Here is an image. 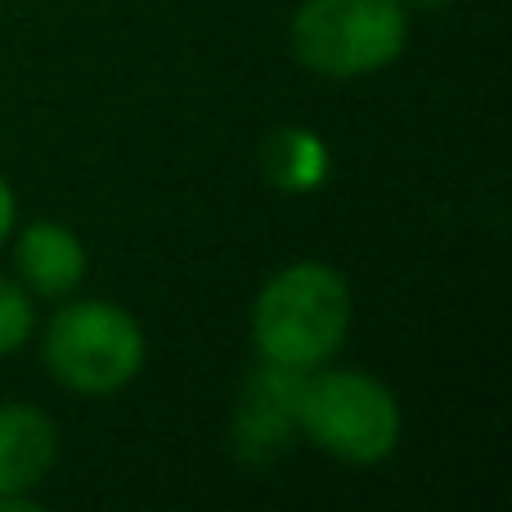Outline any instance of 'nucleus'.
I'll return each instance as SVG.
<instances>
[{"instance_id": "obj_5", "label": "nucleus", "mask_w": 512, "mask_h": 512, "mask_svg": "<svg viewBox=\"0 0 512 512\" xmlns=\"http://www.w3.org/2000/svg\"><path fill=\"white\" fill-rule=\"evenodd\" d=\"M86 243L63 221H32L14 230V270L32 297L63 301L86 279Z\"/></svg>"}, {"instance_id": "obj_9", "label": "nucleus", "mask_w": 512, "mask_h": 512, "mask_svg": "<svg viewBox=\"0 0 512 512\" xmlns=\"http://www.w3.org/2000/svg\"><path fill=\"white\" fill-rule=\"evenodd\" d=\"M14 230H18V198H14V189H9V180L0 176V252L9 248Z\"/></svg>"}, {"instance_id": "obj_3", "label": "nucleus", "mask_w": 512, "mask_h": 512, "mask_svg": "<svg viewBox=\"0 0 512 512\" xmlns=\"http://www.w3.org/2000/svg\"><path fill=\"white\" fill-rule=\"evenodd\" d=\"M149 337L126 306L104 297H63L41 333V364L72 396H117L140 378Z\"/></svg>"}, {"instance_id": "obj_4", "label": "nucleus", "mask_w": 512, "mask_h": 512, "mask_svg": "<svg viewBox=\"0 0 512 512\" xmlns=\"http://www.w3.org/2000/svg\"><path fill=\"white\" fill-rule=\"evenodd\" d=\"M409 45L405 0H301L288 50L324 81H355L391 68Z\"/></svg>"}, {"instance_id": "obj_8", "label": "nucleus", "mask_w": 512, "mask_h": 512, "mask_svg": "<svg viewBox=\"0 0 512 512\" xmlns=\"http://www.w3.org/2000/svg\"><path fill=\"white\" fill-rule=\"evenodd\" d=\"M32 333H36V297L18 279L0 274V360L23 351Z\"/></svg>"}, {"instance_id": "obj_2", "label": "nucleus", "mask_w": 512, "mask_h": 512, "mask_svg": "<svg viewBox=\"0 0 512 512\" xmlns=\"http://www.w3.org/2000/svg\"><path fill=\"white\" fill-rule=\"evenodd\" d=\"M292 423L319 454L351 468H373L396 454L405 418L396 391L369 369L319 364L297 378Z\"/></svg>"}, {"instance_id": "obj_7", "label": "nucleus", "mask_w": 512, "mask_h": 512, "mask_svg": "<svg viewBox=\"0 0 512 512\" xmlns=\"http://www.w3.org/2000/svg\"><path fill=\"white\" fill-rule=\"evenodd\" d=\"M297 369H279V364H265L256 369V378L248 382L239 400V450L265 459L270 450H279L288 441L292 423V400H297Z\"/></svg>"}, {"instance_id": "obj_6", "label": "nucleus", "mask_w": 512, "mask_h": 512, "mask_svg": "<svg viewBox=\"0 0 512 512\" xmlns=\"http://www.w3.org/2000/svg\"><path fill=\"white\" fill-rule=\"evenodd\" d=\"M59 463V427L27 400L0 405V495H36Z\"/></svg>"}, {"instance_id": "obj_1", "label": "nucleus", "mask_w": 512, "mask_h": 512, "mask_svg": "<svg viewBox=\"0 0 512 512\" xmlns=\"http://www.w3.org/2000/svg\"><path fill=\"white\" fill-rule=\"evenodd\" d=\"M248 328L265 364L297 373L333 364L351 333V283L328 261H292L261 283Z\"/></svg>"}, {"instance_id": "obj_10", "label": "nucleus", "mask_w": 512, "mask_h": 512, "mask_svg": "<svg viewBox=\"0 0 512 512\" xmlns=\"http://www.w3.org/2000/svg\"><path fill=\"white\" fill-rule=\"evenodd\" d=\"M41 499L36 495H0V512H36Z\"/></svg>"}]
</instances>
